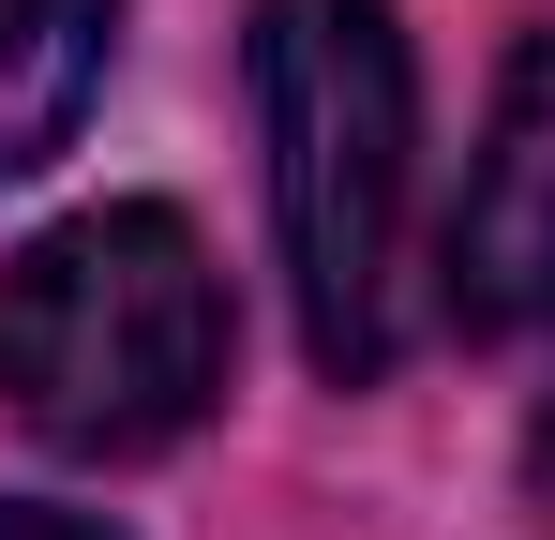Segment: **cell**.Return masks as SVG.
Instances as JSON below:
<instances>
[{"label":"cell","instance_id":"cell-2","mask_svg":"<svg viewBox=\"0 0 555 540\" xmlns=\"http://www.w3.org/2000/svg\"><path fill=\"white\" fill-rule=\"evenodd\" d=\"M225 390V270L181 210L120 195L0 270V406L46 450H166Z\"/></svg>","mask_w":555,"mask_h":540},{"label":"cell","instance_id":"cell-6","mask_svg":"<svg viewBox=\"0 0 555 540\" xmlns=\"http://www.w3.org/2000/svg\"><path fill=\"white\" fill-rule=\"evenodd\" d=\"M526 465H541V511H555V421H541V450H526Z\"/></svg>","mask_w":555,"mask_h":540},{"label":"cell","instance_id":"cell-4","mask_svg":"<svg viewBox=\"0 0 555 540\" xmlns=\"http://www.w3.org/2000/svg\"><path fill=\"white\" fill-rule=\"evenodd\" d=\"M105 30H120V0H0V180H30L91 120Z\"/></svg>","mask_w":555,"mask_h":540},{"label":"cell","instance_id":"cell-1","mask_svg":"<svg viewBox=\"0 0 555 540\" xmlns=\"http://www.w3.org/2000/svg\"><path fill=\"white\" fill-rule=\"evenodd\" d=\"M256 136H271V226L300 285L315 375H375L405 316V151H421V76L390 0H256Z\"/></svg>","mask_w":555,"mask_h":540},{"label":"cell","instance_id":"cell-3","mask_svg":"<svg viewBox=\"0 0 555 540\" xmlns=\"http://www.w3.org/2000/svg\"><path fill=\"white\" fill-rule=\"evenodd\" d=\"M451 316L465 331L555 316V30H526L495 76V120H480V166L451 210Z\"/></svg>","mask_w":555,"mask_h":540},{"label":"cell","instance_id":"cell-5","mask_svg":"<svg viewBox=\"0 0 555 540\" xmlns=\"http://www.w3.org/2000/svg\"><path fill=\"white\" fill-rule=\"evenodd\" d=\"M0 540H105V526H76V511H0Z\"/></svg>","mask_w":555,"mask_h":540}]
</instances>
